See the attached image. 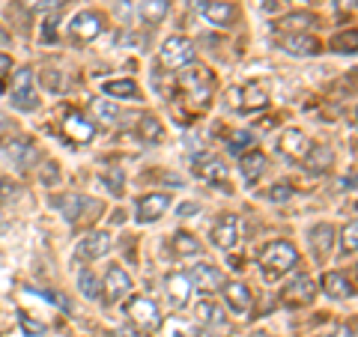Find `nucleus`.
<instances>
[{
    "mask_svg": "<svg viewBox=\"0 0 358 337\" xmlns=\"http://www.w3.org/2000/svg\"><path fill=\"white\" fill-rule=\"evenodd\" d=\"M194 176L203 179L206 185H227L230 188V173H227V164H224L218 155H197L194 159Z\"/></svg>",
    "mask_w": 358,
    "mask_h": 337,
    "instance_id": "6",
    "label": "nucleus"
},
{
    "mask_svg": "<svg viewBox=\"0 0 358 337\" xmlns=\"http://www.w3.org/2000/svg\"><path fill=\"white\" fill-rule=\"evenodd\" d=\"M108 251H110V233L108 230H93L78 242L75 257L84 260V263H93V260H99V257H105Z\"/></svg>",
    "mask_w": 358,
    "mask_h": 337,
    "instance_id": "8",
    "label": "nucleus"
},
{
    "mask_svg": "<svg viewBox=\"0 0 358 337\" xmlns=\"http://www.w3.org/2000/svg\"><path fill=\"white\" fill-rule=\"evenodd\" d=\"M182 87L185 89H192V96L197 99V102H209V93H212V87H215V81H212V75L209 69H192V72H185L182 75Z\"/></svg>",
    "mask_w": 358,
    "mask_h": 337,
    "instance_id": "18",
    "label": "nucleus"
},
{
    "mask_svg": "<svg viewBox=\"0 0 358 337\" xmlns=\"http://www.w3.org/2000/svg\"><path fill=\"white\" fill-rule=\"evenodd\" d=\"M126 317L131 320V325L141 334H155V331L162 329V310L147 296H134L129 301V308H126Z\"/></svg>",
    "mask_w": 358,
    "mask_h": 337,
    "instance_id": "2",
    "label": "nucleus"
},
{
    "mask_svg": "<svg viewBox=\"0 0 358 337\" xmlns=\"http://www.w3.org/2000/svg\"><path fill=\"white\" fill-rule=\"evenodd\" d=\"M200 13L215 27H230L236 21V6L227 0H200Z\"/></svg>",
    "mask_w": 358,
    "mask_h": 337,
    "instance_id": "12",
    "label": "nucleus"
},
{
    "mask_svg": "<svg viewBox=\"0 0 358 337\" xmlns=\"http://www.w3.org/2000/svg\"><path fill=\"white\" fill-rule=\"evenodd\" d=\"M42 182H48V185H54V182H57V164H54V162H48V164H45Z\"/></svg>",
    "mask_w": 358,
    "mask_h": 337,
    "instance_id": "43",
    "label": "nucleus"
},
{
    "mask_svg": "<svg viewBox=\"0 0 358 337\" xmlns=\"http://www.w3.org/2000/svg\"><path fill=\"white\" fill-rule=\"evenodd\" d=\"M194 57H197V48L188 36H171L159 48L162 69H185V66L194 63Z\"/></svg>",
    "mask_w": 358,
    "mask_h": 337,
    "instance_id": "3",
    "label": "nucleus"
},
{
    "mask_svg": "<svg viewBox=\"0 0 358 337\" xmlns=\"http://www.w3.org/2000/svg\"><path fill=\"white\" fill-rule=\"evenodd\" d=\"M105 96H110V99H143L141 96V87L131 81V78H122V81H105Z\"/></svg>",
    "mask_w": 358,
    "mask_h": 337,
    "instance_id": "26",
    "label": "nucleus"
},
{
    "mask_svg": "<svg viewBox=\"0 0 358 337\" xmlns=\"http://www.w3.org/2000/svg\"><path fill=\"white\" fill-rule=\"evenodd\" d=\"M131 293V278H129V272L122 266H108V275H105V280H102V296L108 299V301H120V299H126Z\"/></svg>",
    "mask_w": 358,
    "mask_h": 337,
    "instance_id": "9",
    "label": "nucleus"
},
{
    "mask_svg": "<svg viewBox=\"0 0 358 337\" xmlns=\"http://www.w3.org/2000/svg\"><path fill=\"white\" fill-rule=\"evenodd\" d=\"M313 299H317V280L308 278V275H299L296 280H289V284L281 289L284 308H305Z\"/></svg>",
    "mask_w": 358,
    "mask_h": 337,
    "instance_id": "4",
    "label": "nucleus"
},
{
    "mask_svg": "<svg viewBox=\"0 0 358 337\" xmlns=\"http://www.w3.org/2000/svg\"><path fill=\"white\" fill-rule=\"evenodd\" d=\"M21 6L30 13H57L66 6V0H21Z\"/></svg>",
    "mask_w": 358,
    "mask_h": 337,
    "instance_id": "35",
    "label": "nucleus"
},
{
    "mask_svg": "<svg viewBox=\"0 0 358 337\" xmlns=\"http://www.w3.org/2000/svg\"><path fill=\"white\" fill-rule=\"evenodd\" d=\"M194 313H197V320L203 322V325H215V322L224 320L221 310H218V305H215V301H209V299H200L197 308H194Z\"/></svg>",
    "mask_w": 358,
    "mask_h": 337,
    "instance_id": "32",
    "label": "nucleus"
},
{
    "mask_svg": "<svg viewBox=\"0 0 358 337\" xmlns=\"http://www.w3.org/2000/svg\"><path fill=\"white\" fill-rule=\"evenodd\" d=\"M320 337H341V331L338 334H320Z\"/></svg>",
    "mask_w": 358,
    "mask_h": 337,
    "instance_id": "47",
    "label": "nucleus"
},
{
    "mask_svg": "<svg viewBox=\"0 0 358 337\" xmlns=\"http://www.w3.org/2000/svg\"><path fill=\"white\" fill-rule=\"evenodd\" d=\"M224 289V299H227V305L233 313H239V317H245L251 308H254V296H251V289L242 284V280H230L227 287H221Z\"/></svg>",
    "mask_w": 358,
    "mask_h": 337,
    "instance_id": "16",
    "label": "nucleus"
},
{
    "mask_svg": "<svg viewBox=\"0 0 358 337\" xmlns=\"http://www.w3.org/2000/svg\"><path fill=\"white\" fill-rule=\"evenodd\" d=\"M251 143H254V138H251V131H233L230 134V152L233 155H242L245 150H251Z\"/></svg>",
    "mask_w": 358,
    "mask_h": 337,
    "instance_id": "38",
    "label": "nucleus"
},
{
    "mask_svg": "<svg viewBox=\"0 0 358 337\" xmlns=\"http://www.w3.org/2000/svg\"><path fill=\"white\" fill-rule=\"evenodd\" d=\"M105 185H108V191L114 197L122 194V171H120V167H110V171L105 173Z\"/></svg>",
    "mask_w": 358,
    "mask_h": 337,
    "instance_id": "39",
    "label": "nucleus"
},
{
    "mask_svg": "<svg viewBox=\"0 0 358 337\" xmlns=\"http://www.w3.org/2000/svg\"><path fill=\"white\" fill-rule=\"evenodd\" d=\"M322 293L331 296V299H352L355 287L343 272H326L322 275Z\"/></svg>",
    "mask_w": 358,
    "mask_h": 337,
    "instance_id": "22",
    "label": "nucleus"
},
{
    "mask_svg": "<svg viewBox=\"0 0 358 337\" xmlns=\"http://www.w3.org/2000/svg\"><path fill=\"white\" fill-rule=\"evenodd\" d=\"M188 280H192V287L203 289V293H212V289H221V287H224L221 268L209 266V263H197V266H192V272H188Z\"/></svg>",
    "mask_w": 358,
    "mask_h": 337,
    "instance_id": "14",
    "label": "nucleus"
},
{
    "mask_svg": "<svg viewBox=\"0 0 358 337\" xmlns=\"http://www.w3.org/2000/svg\"><path fill=\"white\" fill-rule=\"evenodd\" d=\"M310 24H317V18H313L310 13H293V15H284L281 21H278V27L289 30V33H305Z\"/></svg>",
    "mask_w": 358,
    "mask_h": 337,
    "instance_id": "30",
    "label": "nucleus"
},
{
    "mask_svg": "<svg viewBox=\"0 0 358 337\" xmlns=\"http://www.w3.org/2000/svg\"><path fill=\"white\" fill-rule=\"evenodd\" d=\"M296 263H299V251L289 242H272V245H266V251L260 254V268L268 280L293 272Z\"/></svg>",
    "mask_w": 358,
    "mask_h": 337,
    "instance_id": "1",
    "label": "nucleus"
},
{
    "mask_svg": "<svg viewBox=\"0 0 358 337\" xmlns=\"http://www.w3.org/2000/svg\"><path fill=\"white\" fill-rule=\"evenodd\" d=\"M60 129H63V134L72 143H90V141H93V134H96V126L90 120H84L81 114H69L63 120Z\"/></svg>",
    "mask_w": 358,
    "mask_h": 337,
    "instance_id": "20",
    "label": "nucleus"
},
{
    "mask_svg": "<svg viewBox=\"0 0 358 337\" xmlns=\"http://www.w3.org/2000/svg\"><path fill=\"white\" fill-rule=\"evenodd\" d=\"M278 45H281L287 54H293V57H313V54H320V48H322L308 33H287V36L278 39Z\"/></svg>",
    "mask_w": 358,
    "mask_h": 337,
    "instance_id": "13",
    "label": "nucleus"
},
{
    "mask_svg": "<svg viewBox=\"0 0 358 337\" xmlns=\"http://www.w3.org/2000/svg\"><path fill=\"white\" fill-rule=\"evenodd\" d=\"M212 242H215L221 251L236 248V242H239V221H236V215H224L215 227H212Z\"/></svg>",
    "mask_w": 358,
    "mask_h": 337,
    "instance_id": "17",
    "label": "nucleus"
},
{
    "mask_svg": "<svg viewBox=\"0 0 358 337\" xmlns=\"http://www.w3.org/2000/svg\"><path fill=\"white\" fill-rule=\"evenodd\" d=\"M355 45H358V33L350 30V33H341V36L331 39V51H338V54H352Z\"/></svg>",
    "mask_w": 358,
    "mask_h": 337,
    "instance_id": "36",
    "label": "nucleus"
},
{
    "mask_svg": "<svg viewBox=\"0 0 358 337\" xmlns=\"http://www.w3.org/2000/svg\"><path fill=\"white\" fill-rule=\"evenodd\" d=\"M54 206L60 209V215H63L66 221H69V224L87 218V212H90V209L99 212V203H96V200H90V197H84V194H75V191H69V194H60V197H54Z\"/></svg>",
    "mask_w": 358,
    "mask_h": 337,
    "instance_id": "7",
    "label": "nucleus"
},
{
    "mask_svg": "<svg viewBox=\"0 0 358 337\" xmlns=\"http://www.w3.org/2000/svg\"><path fill=\"white\" fill-rule=\"evenodd\" d=\"M138 138H141V141H147V143L162 141V138H164V129H162L159 117H152V114H143V117L138 120Z\"/></svg>",
    "mask_w": 358,
    "mask_h": 337,
    "instance_id": "29",
    "label": "nucleus"
},
{
    "mask_svg": "<svg viewBox=\"0 0 358 337\" xmlns=\"http://www.w3.org/2000/svg\"><path fill=\"white\" fill-rule=\"evenodd\" d=\"M197 209H200L197 203H182V206H179V215H182V218H192Z\"/></svg>",
    "mask_w": 358,
    "mask_h": 337,
    "instance_id": "44",
    "label": "nucleus"
},
{
    "mask_svg": "<svg viewBox=\"0 0 358 337\" xmlns=\"http://www.w3.org/2000/svg\"><path fill=\"white\" fill-rule=\"evenodd\" d=\"M93 114L102 122H108V126H114V122L120 120V108L110 102V99H93Z\"/></svg>",
    "mask_w": 358,
    "mask_h": 337,
    "instance_id": "31",
    "label": "nucleus"
},
{
    "mask_svg": "<svg viewBox=\"0 0 358 337\" xmlns=\"http://www.w3.org/2000/svg\"><path fill=\"white\" fill-rule=\"evenodd\" d=\"M293 197V188L289 185H275V188H268V200H275V203H284V200Z\"/></svg>",
    "mask_w": 358,
    "mask_h": 337,
    "instance_id": "41",
    "label": "nucleus"
},
{
    "mask_svg": "<svg viewBox=\"0 0 358 337\" xmlns=\"http://www.w3.org/2000/svg\"><path fill=\"white\" fill-rule=\"evenodd\" d=\"M164 289H167V299H171L176 308H185L188 299H192V280H188V275H179V272L167 275Z\"/></svg>",
    "mask_w": 358,
    "mask_h": 337,
    "instance_id": "21",
    "label": "nucleus"
},
{
    "mask_svg": "<svg viewBox=\"0 0 358 337\" xmlns=\"http://www.w3.org/2000/svg\"><path fill=\"white\" fill-rule=\"evenodd\" d=\"M167 209H171V194H164V191H159V194L141 197V200H138V224H152V221H159Z\"/></svg>",
    "mask_w": 358,
    "mask_h": 337,
    "instance_id": "11",
    "label": "nucleus"
},
{
    "mask_svg": "<svg viewBox=\"0 0 358 337\" xmlns=\"http://www.w3.org/2000/svg\"><path fill=\"white\" fill-rule=\"evenodd\" d=\"M0 45H9V33L3 27H0Z\"/></svg>",
    "mask_w": 358,
    "mask_h": 337,
    "instance_id": "46",
    "label": "nucleus"
},
{
    "mask_svg": "<svg viewBox=\"0 0 358 337\" xmlns=\"http://www.w3.org/2000/svg\"><path fill=\"white\" fill-rule=\"evenodd\" d=\"M230 96H233V105L242 108V110H263L268 105V96L263 93L260 84H248L242 89H233Z\"/></svg>",
    "mask_w": 358,
    "mask_h": 337,
    "instance_id": "19",
    "label": "nucleus"
},
{
    "mask_svg": "<svg viewBox=\"0 0 358 337\" xmlns=\"http://www.w3.org/2000/svg\"><path fill=\"white\" fill-rule=\"evenodd\" d=\"M278 150H281L287 159H293V162H301L308 155L310 150V141H308V134L305 131H299V129H287L281 134V141H278Z\"/></svg>",
    "mask_w": 358,
    "mask_h": 337,
    "instance_id": "15",
    "label": "nucleus"
},
{
    "mask_svg": "<svg viewBox=\"0 0 358 337\" xmlns=\"http://www.w3.org/2000/svg\"><path fill=\"white\" fill-rule=\"evenodd\" d=\"M102 30H105V21L99 13H78L75 21H72V36L78 42H93L96 36H102Z\"/></svg>",
    "mask_w": 358,
    "mask_h": 337,
    "instance_id": "10",
    "label": "nucleus"
},
{
    "mask_svg": "<svg viewBox=\"0 0 358 337\" xmlns=\"http://www.w3.org/2000/svg\"><path fill=\"white\" fill-rule=\"evenodd\" d=\"M42 81H45V87H48V89H60L63 87V75L54 72V69H45L42 72Z\"/></svg>",
    "mask_w": 358,
    "mask_h": 337,
    "instance_id": "42",
    "label": "nucleus"
},
{
    "mask_svg": "<svg viewBox=\"0 0 358 337\" xmlns=\"http://www.w3.org/2000/svg\"><path fill=\"white\" fill-rule=\"evenodd\" d=\"M78 287H81V293L87 296V299H102V284H99V278L90 272H81V278H78Z\"/></svg>",
    "mask_w": 358,
    "mask_h": 337,
    "instance_id": "34",
    "label": "nucleus"
},
{
    "mask_svg": "<svg viewBox=\"0 0 358 337\" xmlns=\"http://www.w3.org/2000/svg\"><path fill=\"white\" fill-rule=\"evenodd\" d=\"M266 164L268 159L260 152V150H251V152H242V159H239V167H242V176L248 179V182H257V179L263 176L266 171Z\"/></svg>",
    "mask_w": 358,
    "mask_h": 337,
    "instance_id": "24",
    "label": "nucleus"
},
{
    "mask_svg": "<svg viewBox=\"0 0 358 337\" xmlns=\"http://www.w3.org/2000/svg\"><path fill=\"white\" fill-rule=\"evenodd\" d=\"M9 69H13V60H9L6 54H0V78H3Z\"/></svg>",
    "mask_w": 358,
    "mask_h": 337,
    "instance_id": "45",
    "label": "nucleus"
},
{
    "mask_svg": "<svg viewBox=\"0 0 358 337\" xmlns=\"http://www.w3.org/2000/svg\"><path fill=\"white\" fill-rule=\"evenodd\" d=\"M331 239H334V227L331 224H317V227L310 230V245L317 257H326L331 251Z\"/></svg>",
    "mask_w": 358,
    "mask_h": 337,
    "instance_id": "28",
    "label": "nucleus"
},
{
    "mask_svg": "<svg viewBox=\"0 0 358 337\" xmlns=\"http://www.w3.org/2000/svg\"><path fill=\"white\" fill-rule=\"evenodd\" d=\"M341 245H343V254H355V248H358V221H350L343 227V233H341Z\"/></svg>",
    "mask_w": 358,
    "mask_h": 337,
    "instance_id": "37",
    "label": "nucleus"
},
{
    "mask_svg": "<svg viewBox=\"0 0 358 337\" xmlns=\"http://www.w3.org/2000/svg\"><path fill=\"white\" fill-rule=\"evenodd\" d=\"M301 162H305V167L310 173H326V171H331V164H334V152L326 147V143H310V150H308V155Z\"/></svg>",
    "mask_w": 358,
    "mask_h": 337,
    "instance_id": "23",
    "label": "nucleus"
},
{
    "mask_svg": "<svg viewBox=\"0 0 358 337\" xmlns=\"http://www.w3.org/2000/svg\"><path fill=\"white\" fill-rule=\"evenodd\" d=\"M173 251L179 257H192V254H200V242L194 239L192 233H176L173 236Z\"/></svg>",
    "mask_w": 358,
    "mask_h": 337,
    "instance_id": "33",
    "label": "nucleus"
},
{
    "mask_svg": "<svg viewBox=\"0 0 358 337\" xmlns=\"http://www.w3.org/2000/svg\"><path fill=\"white\" fill-rule=\"evenodd\" d=\"M13 147H6L9 159H15L18 167H30L33 162H36V143L27 141V138H18V141H9Z\"/></svg>",
    "mask_w": 358,
    "mask_h": 337,
    "instance_id": "25",
    "label": "nucleus"
},
{
    "mask_svg": "<svg viewBox=\"0 0 358 337\" xmlns=\"http://www.w3.org/2000/svg\"><path fill=\"white\" fill-rule=\"evenodd\" d=\"M18 322H21V329H24L30 337H39V334H45V325H42V322H33L24 310L18 313Z\"/></svg>",
    "mask_w": 358,
    "mask_h": 337,
    "instance_id": "40",
    "label": "nucleus"
},
{
    "mask_svg": "<svg viewBox=\"0 0 358 337\" xmlns=\"http://www.w3.org/2000/svg\"><path fill=\"white\" fill-rule=\"evenodd\" d=\"M13 105L18 110H36L39 108V99H36V89H33V69L24 66L13 75Z\"/></svg>",
    "mask_w": 358,
    "mask_h": 337,
    "instance_id": "5",
    "label": "nucleus"
},
{
    "mask_svg": "<svg viewBox=\"0 0 358 337\" xmlns=\"http://www.w3.org/2000/svg\"><path fill=\"white\" fill-rule=\"evenodd\" d=\"M167 13H171V3H167V0H143L141 3L143 24H162L167 18Z\"/></svg>",
    "mask_w": 358,
    "mask_h": 337,
    "instance_id": "27",
    "label": "nucleus"
}]
</instances>
